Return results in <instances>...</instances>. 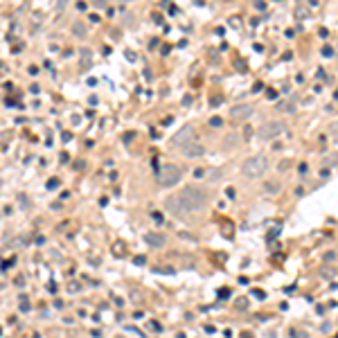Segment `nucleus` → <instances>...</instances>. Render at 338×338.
Masks as SVG:
<instances>
[{
    "label": "nucleus",
    "instance_id": "17",
    "mask_svg": "<svg viewBox=\"0 0 338 338\" xmlns=\"http://www.w3.org/2000/svg\"><path fill=\"white\" fill-rule=\"evenodd\" d=\"M56 185H59V180H56V178H50L48 180V189H54Z\"/></svg>",
    "mask_w": 338,
    "mask_h": 338
},
{
    "label": "nucleus",
    "instance_id": "12",
    "mask_svg": "<svg viewBox=\"0 0 338 338\" xmlns=\"http://www.w3.org/2000/svg\"><path fill=\"white\" fill-rule=\"evenodd\" d=\"M295 101L293 99H286V101H280L278 104V111H282V113H295Z\"/></svg>",
    "mask_w": 338,
    "mask_h": 338
},
{
    "label": "nucleus",
    "instance_id": "5",
    "mask_svg": "<svg viewBox=\"0 0 338 338\" xmlns=\"http://www.w3.org/2000/svg\"><path fill=\"white\" fill-rule=\"evenodd\" d=\"M165 207H167V212L176 214V217H183V214H189L187 205H185V201L180 199L178 194H174V196H167V199H165Z\"/></svg>",
    "mask_w": 338,
    "mask_h": 338
},
{
    "label": "nucleus",
    "instance_id": "19",
    "mask_svg": "<svg viewBox=\"0 0 338 338\" xmlns=\"http://www.w3.org/2000/svg\"><path fill=\"white\" fill-rule=\"evenodd\" d=\"M255 7L257 9H264V7H266V3H264V0H255Z\"/></svg>",
    "mask_w": 338,
    "mask_h": 338
},
{
    "label": "nucleus",
    "instance_id": "22",
    "mask_svg": "<svg viewBox=\"0 0 338 338\" xmlns=\"http://www.w3.org/2000/svg\"><path fill=\"white\" fill-rule=\"evenodd\" d=\"M194 176H196V178H203V176H205V172H203V169H196Z\"/></svg>",
    "mask_w": 338,
    "mask_h": 338
},
{
    "label": "nucleus",
    "instance_id": "4",
    "mask_svg": "<svg viewBox=\"0 0 338 338\" xmlns=\"http://www.w3.org/2000/svg\"><path fill=\"white\" fill-rule=\"evenodd\" d=\"M282 131H284V124L278 122V120H270L257 129V138L259 140H273V138H278Z\"/></svg>",
    "mask_w": 338,
    "mask_h": 338
},
{
    "label": "nucleus",
    "instance_id": "25",
    "mask_svg": "<svg viewBox=\"0 0 338 338\" xmlns=\"http://www.w3.org/2000/svg\"><path fill=\"white\" fill-rule=\"evenodd\" d=\"M95 5H97V7H106V0H95Z\"/></svg>",
    "mask_w": 338,
    "mask_h": 338
},
{
    "label": "nucleus",
    "instance_id": "20",
    "mask_svg": "<svg viewBox=\"0 0 338 338\" xmlns=\"http://www.w3.org/2000/svg\"><path fill=\"white\" fill-rule=\"evenodd\" d=\"M146 262V259L142 257V255H138V257H135V264H138V266H142V264Z\"/></svg>",
    "mask_w": 338,
    "mask_h": 338
},
{
    "label": "nucleus",
    "instance_id": "24",
    "mask_svg": "<svg viewBox=\"0 0 338 338\" xmlns=\"http://www.w3.org/2000/svg\"><path fill=\"white\" fill-rule=\"evenodd\" d=\"M117 248H115V252H117V255H124V250H122V244H115Z\"/></svg>",
    "mask_w": 338,
    "mask_h": 338
},
{
    "label": "nucleus",
    "instance_id": "3",
    "mask_svg": "<svg viewBox=\"0 0 338 338\" xmlns=\"http://www.w3.org/2000/svg\"><path fill=\"white\" fill-rule=\"evenodd\" d=\"M180 178H183V172H180L178 165L167 162V165H162L158 169V183H160L162 187H174V185L180 183Z\"/></svg>",
    "mask_w": 338,
    "mask_h": 338
},
{
    "label": "nucleus",
    "instance_id": "2",
    "mask_svg": "<svg viewBox=\"0 0 338 338\" xmlns=\"http://www.w3.org/2000/svg\"><path fill=\"white\" fill-rule=\"evenodd\" d=\"M268 169V158L257 154V156H250L244 160V165H241V174H244L246 178H259L262 174H266Z\"/></svg>",
    "mask_w": 338,
    "mask_h": 338
},
{
    "label": "nucleus",
    "instance_id": "23",
    "mask_svg": "<svg viewBox=\"0 0 338 338\" xmlns=\"http://www.w3.org/2000/svg\"><path fill=\"white\" fill-rule=\"evenodd\" d=\"M327 262H336V252H329V255H327Z\"/></svg>",
    "mask_w": 338,
    "mask_h": 338
},
{
    "label": "nucleus",
    "instance_id": "8",
    "mask_svg": "<svg viewBox=\"0 0 338 338\" xmlns=\"http://www.w3.org/2000/svg\"><path fill=\"white\" fill-rule=\"evenodd\" d=\"M189 140H194V126H183L180 131L172 138V144H176V146H183L185 142H189Z\"/></svg>",
    "mask_w": 338,
    "mask_h": 338
},
{
    "label": "nucleus",
    "instance_id": "1",
    "mask_svg": "<svg viewBox=\"0 0 338 338\" xmlns=\"http://www.w3.org/2000/svg\"><path fill=\"white\" fill-rule=\"evenodd\" d=\"M178 196L185 201V205H187L189 212H201L203 207L207 205V194L203 189H199V187H192V185H189V187H185Z\"/></svg>",
    "mask_w": 338,
    "mask_h": 338
},
{
    "label": "nucleus",
    "instance_id": "16",
    "mask_svg": "<svg viewBox=\"0 0 338 338\" xmlns=\"http://www.w3.org/2000/svg\"><path fill=\"white\" fill-rule=\"evenodd\" d=\"M221 176H223V172H221V169H214L210 178H212V180H217V178H221Z\"/></svg>",
    "mask_w": 338,
    "mask_h": 338
},
{
    "label": "nucleus",
    "instance_id": "21",
    "mask_svg": "<svg viewBox=\"0 0 338 338\" xmlns=\"http://www.w3.org/2000/svg\"><path fill=\"white\" fill-rule=\"evenodd\" d=\"M221 122H223L221 117H212V122H210V124H212V126H219V124H221Z\"/></svg>",
    "mask_w": 338,
    "mask_h": 338
},
{
    "label": "nucleus",
    "instance_id": "10",
    "mask_svg": "<svg viewBox=\"0 0 338 338\" xmlns=\"http://www.w3.org/2000/svg\"><path fill=\"white\" fill-rule=\"evenodd\" d=\"M144 241L149 246H154V248H162L167 244V239H165V235H160V233H146L144 235Z\"/></svg>",
    "mask_w": 338,
    "mask_h": 338
},
{
    "label": "nucleus",
    "instance_id": "9",
    "mask_svg": "<svg viewBox=\"0 0 338 338\" xmlns=\"http://www.w3.org/2000/svg\"><path fill=\"white\" fill-rule=\"evenodd\" d=\"M79 56H81V61H79V70L88 72L90 66H93V54H90V50L88 48H81V50H79Z\"/></svg>",
    "mask_w": 338,
    "mask_h": 338
},
{
    "label": "nucleus",
    "instance_id": "18",
    "mask_svg": "<svg viewBox=\"0 0 338 338\" xmlns=\"http://www.w3.org/2000/svg\"><path fill=\"white\" fill-rule=\"evenodd\" d=\"M320 273H323L325 278H334V268H331V270H329V268H323V270H320Z\"/></svg>",
    "mask_w": 338,
    "mask_h": 338
},
{
    "label": "nucleus",
    "instance_id": "14",
    "mask_svg": "<svg viewBox=\"0 0 338 338\" xmlns=\"http://www.w3.org/2000/svg\"><path fill=\"white\" fill-rule=\"evenodd\" d=\"M20 311H30V302H27V298H20Z\"/></svg>",
    "mask_w": 338,
    "mask_h": 338
},
{
    "label": "nucleus",
    "instance_id": "26",
    "mask_svg": "<svg viewBox=\"0 0 338 338\" xmlns=\"http://www.w3.org/2000/svg\"><path fill=\"white\" fill-rule=\"evenodd\" d=\"M120 3H131V0H120Z\"/></svg>",
    "mask_w": 338,
    "mask_h": 338
},
{
    "label": "nucleus",
    "instance_id": "7",
    "mask_svg": "<svg viewBox=\"0 0 338 338\" xmlns=\"http://www.w3.org/2000/svg\"><path fill=\"white\" fill-rule=\"evenodd\" d=\"M180 149H183V156L185 158H201V156H205V146L199 144V142H194V140L185 142Z\"/></svg>",
    "mask_w": 338,
    "mask_h": 338
},
{
    "label": "nucleus",
    "instance_id": "15",
    "mask_svg": "<svg viewBox=\"0 0 338 338\" xmlns=\"http://www.w3.org/2000/svg\"><path fill=\"white\" fill-rule=\"evenodd\" d=\"M323 56H334V48H331V45H327V48L323 50Z\"/></svg>",
    "mask_w": 338,
    "mask_h": 338
},
{
    "label": "nucleus",
    "instance_id": "11",
    "mask_svg": "<svg viewBox=\"0 0 338 338\" xmlns=\"http://www.w3.org/2000/svg\"><path fill=\"white\" fill-rule=\"evenodd\" d=\"M72 34L79 36V38H86L88 36V30H86V25H83V23L75 20V23H72Z\"/></svg>",
    "mask_w": 338,
    "mask_h": 338
},
{
    "label": "nucleus",
    "instance_id": "13",
    "mask_svg": "<svg viewBox=\"0 0 338 338\" xmlns=\"http://www.w3.org/2000/svg\"><path fill=\"white\" fill-rule=\"evenodd\" d=\"M266 192H268V194H275V192H280V183H266Z\"/></svg>",
    "mask_w": 338,
    "mask_h": 338
},
{
    "label": "nucleus",
    "instance_id": "6",
    "mask_svg": "<svg viewBox=\"0 0 338 338\" xmlns=\"http://www.w3.org/2000/svg\"><path fill=\"white\" fill-rule=\"evenodd\" d=\"M252 113H255V106L252 104H239V106H233V109H230V117L237 122H244L252 115Z\"/></svg>",
    "mask_w": 338,
    "mask_h": 338
}]
</instances>
